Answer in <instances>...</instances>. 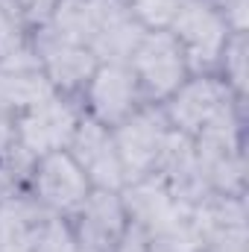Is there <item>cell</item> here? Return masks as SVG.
Segmentation results:
<instances>
[{"instance_id":"cell-21","label":"cell","mask_w":249,"mask_h":252,"mask_svg":"<svg viewBox=\"0 0 249 252\" xmlns=\"http://www.w3.org/2000/svg\"><path fill=\"white\" fill-rule=\"evenodd\" d=\"M112 252H150V238H147L144 229H138L135 223H129Z\"/></svg>"},{"instance_id":"cell-12","label":"cell","mask_w":249,"mask_h":252,"mask_svg":"<svg viewBox=\"0 0 249 252\" xmlns=\"http://www.w3.org/2000/svg\"><path fill=\"white\" fill-rule=\"evenodd\" d=\"M32 53H35V59L41 64L44 76L50 79V85L62 88V91H73V88L85 85L91 79L94 67L100 64L88 47L64 41L59 35H53L47 27L38 30Z\"/></svg>"},{"instance_id":"cell-20","label":"cell","mask_w":249,"mask_h":252,"mask_svg":"<svg viewBox=\"0 0 249 252\" xmlns=\"http://www.w3.org/2000/svg\"><path fill=\"white\" fill-rule=\"evenodd\" d=\"M223 15L229 32H247V0H211Z\"/></svg>"},{"instance_id":"cell-11","label":"cell","mask_w":249,"mask_h":252,"mask_svg":"<svg viewBox=\"0 0 249 252\" xmlns=\"http://www.w3.org/2000/svg\"><path fill=\"white\" fill-rule=\"evenodd\" d=\"M226 100H235V97L223 82H217L214 76H193V79H185L167 97L164 118L170 129H179L193 138Z\"/></svg>"},{"instance_id":"cell-18","label":"cell","mask_w":249,"mask_h":252,"mask_svg":"<svg viewBox=\"0 0 249 252\" xmlns=\"http://www.w3.org/2000/svg\"><path fill=\"white\" fill-rule=\"evenodd\" d=\"M27 47L24 35V15L15 0H0V59Z\"/></svg>"},{"instance_id":"cell-3","label":"cell","mask_w":249,"mask_h":252,"mask_svg":"<svg viewBox=\"0 0 249 252\" xmlns=\"http://www.w3.org/2000/svg\"><path fill=\"white\" fill-rule=\"evenodd\" d=\"M76 124H79V112L67 100L53 94L44 103H38L15 118V144L30 158H41L47 153L67 150V144L76 132Z\"/></svg>"},{"instance_id":"cell-19","label":"cell","mask_w":249,"mask_h":252,"mask_svg":"<svg viewBox=\"0 0 249 252\" xmlns=\"http://www.w3.org/2000/svg\"><path fill=\"white\" fill-rule=\"evenodd\" d=\"M144 30H167L182 0H124Z\"/></svg>"},{"instance_id":"cell-1","label":"cell","mask_w":249,"mask_h":252,"mask_svg":"<svg viewBox=\"0 0 249 252\" xmlns=\"http://www.w3.org/2000/svg\"><path fill=\"white\" fill-rule=\"evenodd\" d=\"M129 67L138 79V88L150 97H170L187 79V59L170 30H147L138 47L129 56Z\"/></svg>"},{"instance_id":"cell-23","label":"cell","mask_w":249,"mask_h":252,"mask_svg":"<svg viewBox=\"0 0 249 252\" xmlns=\"http://www.w3.org/2000/svg\"><path fill=\"white\" fill-rule=\"evenodd\" d=\"M202 252H247V241H238V244H211Z\"/></svg>"},{"instance_id":"cell-2","label":"cell","mask_w":249,"mask_h":252,"mask_svg":"<svg viewBox=\"0 0 249 252\" xmlns=\"http://www.w3.org/2000/svg\"><path fill=\"white\" fill-rule=\"evenodd\" d=\"M167 30L179 41L190 67L217 64L229 35H232L223 15L214 9L211 0H182V6Z\"/></svg>"},{"instance_id":"cell-7","label":"cell","mask_w":249,"mask_h":252,"mask_svg":"<svg viewBox=\"0 0 249 252\" xmlns=\"http://www.w3.org/2000/svg\"><path fill=\"white\" fill-rule=\"evenodd\" d=\"M73 214L76 220L70 229L79 244V252H112L129 226L121 190L91 188L88 196L73 208Z\"/></svg>"},{"instance_id":"cell-6","label":"cell","mask_w":249,"mask_h":252,"mask_svg":"<svg viewBox=\"0 0 249 252\" xmlns=\"http://www.w3.org/2000/svg\"><path fill=\"white\" fill-rule=\"evenodd\" d=\"M67 153L85 173L88 185L100 190H121L126 185V173L112 138V129L94 118H79L76 132L67 144Z\"/></svg>"},{"instance_id":"cell-5","label":"cell","mask_w":249,"mask_h":252,"mask_svg":"<svg viewBox=\"0 0 249 252\" xmlns=\"http://www.w3.org/2000/svg\"><path fill=\"white\" fill-rule=\"evenodd\" d=\"M144 32L124 0H88V50L97 62H129Z\"/></svg>"},{"instance_id":"cell-17","label":"cell","mask_w":249,"mask_h":252,"mask_svg":"<svg viewBox=\"0 0 249 252\" xmlns=\"http://www.w3.org/2000/svg\"><path fill=\"white\" fill-rule=\"evenodd\" d=\"M30 252H79V244L73 238V229L62 217L47 214L35 232V241H32Z\"/></svg>"},{"instance_id":"cell-8","label":"cell","mask_w":249,"mask_h":252,"mask_svg":"<svg viewBox=\"0 0 249 252\" xmlns=\"http://www.w3.org/2000/svg\"><path fill=\"white\" fill-rule=\"evenodd\" d=\"M56 88L44 76L30 47L0 59V124H15L18 115L53 97Z\"/></svg>"},{"instance_id":"cell-9","label":"cell","mask_w":249,"mask_h":252,"mask_svg":"<svg viewBox=\"0 0 249 252\" xmlns=\"http://www.w3.org/2000/svg\"><path fill=\"white\" fill-rule=\"evenodd\" d=\"M32 179V196L44 211H73L85 196H88V179L79 170V164L73 161V156L67 150L47 153L41 158H35V167L30 173Z\"/></svg>"},{"instance_id":"cell-10","label":"cell","mask_w":249,"mask_h":252,"mask_svg":"<svg viewBox=\"0 0 249 252\" xmlns=\"http://www.w3.org/2000/svg\"><path fill=\"white\" fill-rule=\"evenodd\" d=\"M85 85H88L91 115L103 126L121 124L138 109L141 88L126 62H100Z\"/></svg>"},{"instance_id":"cell-24","label":"cell","mask_w":249,"mask_h":252,"mask_svg":"<svg viewBox=\"0 0 249 252\" xmlns=\"http://www.w3.org/2000/svg\"><path fill=\"white\" fill-rule=\"evenodd\" d=\"M150 252H196V250L176 247V244H158V241H150Z\"/></svg>"},{"instance_id":"cell-22","label":"cell","mask_w":249,"mask_h":252,"mask_svg":"<svg viewBox=\"0 0 249 252\" xmlns=\"http://www.w3.org/2000/svg\"><path fill=\"white\" fill-rule=\"evenodd\" d=\"M18 3V9H21V15H24V21H35V24H47V18H50V12L56 9V3L59 0H15Z\"/></svg>"},{"instance_id":"cell-16","label":"cell","mask_w":249,"mask_h":252,"mask_svg":"<svg viewBox=\"0 0 249 252\" xmlns=\"http://www.w3.org/2000/svg\"><path fill=\"white\" fill-rule=\"evenodd\" d=\"M217 64H223V76H226L223 85L232 91L235 100H241L244 88H247V32H232L229 35Z\"/></svg>"},{"instance_id":"cell-14","label":"cell","mask_w":249,"mask_h":252,"mask_svg":"<svg viewBox=\"0 0 249 252\" xmlns=\"http://www.w3.org/2000/svg\"><path fill=\"white\" fill-rule=\"evenodd\" d=\"M50 211H44L35 196L30 193H9L0 199V252H30L41 220Z\"/></svg>"},{"instance_id":"cell-15","label":"cell","mask_w":249,"mask_h":252,"mask_svg":"<svg viewBox=\"0 0 249 252\" xmlns=\"http://www.w3.org/2000/svg\"><path fill=\"white\" fill-rule=\"evenodd\" d=\"M44 27L70 44L88 47V0H59Z\"/></svg>"},{"instance_id":"cell-13","label":"cell","mask_w":249,"mask_h":252,"mask_svg":"<svg viewBox=\"0 0 249 252\" xmlns=\"http://www.w3.org/2000/svg\"><path fill=\"white\" fill-rule=\"evenodd\" d=\"M153 176H158L167 188L173 190L179 199L185 202H199L208 190L202 182V173H199V164H196V147H193V138L179 132V129H170L167 138H164V147L156 158V167H153Z\"/></svg>"},{"instance_id":"cell-4","label":"cell","mask_w":249,"mask_h":252,"mask_svg":"<svg viewBox=\"0 0 249 252\" xmlns=\"http://www.w3.org/2000/svg\"><path fill=\"white\" fill-rule=\"evenodd\" d=\"M167 132H170V124H167L164 112H158V109H135L129 118L115 124L112 138H115V147H118V156L124 164L126 182L153 173Z\"/></svg>"}]
</instances>
